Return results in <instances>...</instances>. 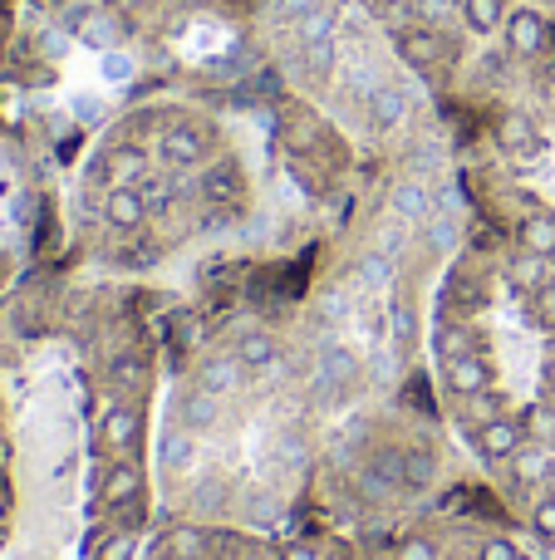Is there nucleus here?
<instances>
[{
    "mask_svg": "<svg viewBox=\"0 0 555 560\" xmlns=\"http://www.w3.org/2000/svg\"><path fill=\"white\" fill-rule=\"evenodd\" d=\"M526 443H531V438H526L521 418H487V423L477 428V452H482L487 462H511Z\"/></svg>",
    "mask_w": 555,
    "mask_h": 560,
    "instance_id": "f257e3e1",
    "label": "nucleus"
},
{
    "mask_svg": "<svg viewBox=\"0 0 555 560\" xmlns=\"http://www.w3.org/2000/svg\"><path fill=\"white\" fill-rule=\"evenodd\" d=\"M443 379L457 398H482V393H492V364H482L477 354H462V359L443 364Z\"/></svg>",
    "mask_w": 555,
    "mask_h": 560,
    "instance_id": "f03ea898",
    "label": "nucleus"
},
{
    "mask_svg": "<svg viewBox=\"0 0 555 560\" xmlns=\"http://www.w3.org/2000/svg\"><path fill=\"white\" fill-rule=\"evenodd\" d=\"M138 438H143V413H138L133 403H113L109 413L99 418V443H104V448H113V452L133 448Z\"/></svg>",
    "mask_w": 555,
    "mask_h": 560,
    "instance_id": "7ed1b4c3",
    "label": "nucleus"
},
{
    "mask_svg": "<svg viewBox=\"0 0 555 560\" xmlns=\"http://www.w3.org/2000/svg\"><path fill=\"white\" fill-rule=\"evenodd\" d=\"M501 35H506L511 55H536L546 45V20H541V10H511L506 25H501Z\"/></svg>",
    "mask_w": 555,
    "mask_h": 560,
    "instance_id": "20e7f679",
    "label": "nucleus"
},
{
    "mask_svg": "<svg viewBox=\"0 0 555 560\" xmlns=\"http://www.w3.org/2000/svg\"><path fill=\"white\" fill-rule=\"evenodd\" d=\"M104 222L118 226V231H138V226L148 222L143 192H133V187H109V197H104Z\"/></svg>",
    "mask_w": 555,
    "mask_h": 560,
    "instance_id": "39448f33",
    "label": "nucleus"
},
{
    "mask_svg": "<svg viewBox=\"0 0 555 560\" xmlns=\"http://www.w3.org/2000/svg\"><path fill=\"white\" fill-rule=\"evenodd\" d=\"M398 55L413 69H433L438 55H443V40H438L433 25H408V30H398Z\"/></svg>",
    "mask_w": 555,
    "mask_h": 560,
    "instance_id": "423d86ee",
    "label": "nucleus"
},
{
    "mask_svg": "<svg viewBox=\"0 0 555 560\" xmlns=\"http://www.w3.org/2000/svg\"><path fill=\"white\" fill-rule=\"evenodd\" d=\"M516 241H521V251H536V256H555V212L551 207H536V212H526L521 226H516Z\"/></svg>",
    "mask_w": 555,
    "mask_h": 560,
    "instance_id": "0eeeda50",
    "label": "nucleus"
},
{
    "mask_svg": "<svg viewBox=\"0 0 555 560\" xmlns=\"http://www.w3.org/2000/svg\"><path fill=\"white\" fill-rule=\"evenodd\" d=\"M158 148H163V158L172 168H197L202 153H207V138H202L197 128H167Z\"/></svg>",
    "mask_w": 555,
    "mask_h": 560,
    "instance_id": "6e6552de",
    "label": "nucleus"
},
{
    "mask_svg": "<svg viewBox=\"0 0 555 560\" xmlns=\"http://www.w3.org/2000/svg\"><path fill=\"white\" fill-rule=\"evenodd\" d=\"M143 497V467L138 462H113L109 472H104V502L109 506H123V502H138Z\"/></svg>",
    "mask_w": 555,
    "mask_h": 560,
    "instance_id": "1a4fd4ad",
    "label": "nucleus"
},
{
    "mask_svg": "<svg viewBox=\"0 0 555 560\" xmlns=\"http://www.w3.org/2000/svg\"><path fill=\"white\" fill-rule=\"evenodd\" d=\"M202 197L212 207H236L241 202V168L236 163H217V168L202 172Z\"/></svg>",
    "mask_w": 555,
    "mask_h": 560,
    "instance_id": "9d476101",
    "label": "nucleus"
},
{
    "mask_svg": "<svg viewBox=\"0 0 555 560\" xmlns=\"http://www.w3.org/2000/svg\"><path fill=\"white\" fill-rule=\"evenodd\" d=\"M457 15L472 35H497L506 25V0H457Z\"/></svg>",
    "mask_w": 555,
    "mask_h": 560,
    "instance_id": "9b49d317",
    "label": "nucleus"
},
{
    "mask_svg": "<svg viewBox=\"0 0 555 560\" xmlns=\"http://www.w3.org/2000/svg\"><path fill=\"white\" fill-rule=\"evenodd\" d=\"M501 143H506L511 158H536V153H541V133H536V123H531L526 113H511V118L501 123Z\"/></svg>",
    "mask_w": 555,
    "mask_h": 560,
    "instance_id": "f8f14e48",
    "label": "nucleus"
},
{
    "mask_svg": "<svg viewBox=\"0 0 555 560\" xmlns=\"http://www.w3.org/2000/svg\"><path fill=\"white\" fill-rule=\"evenodd\" d=\"M231 359H236L241 369H271V364H276V339L266 335V330H246V335L236 339Z\"/></svg>",
    "mask_w": 555,
    "mask_h": 560,
    "instance_id": "ddd939ff",
    "label": "nucleus"
},
{
    "mask_svg": "<svg viewBox=\"0 0 555 560\" xmlns=\"http://www.w3.org/2000/svg\"><path fill=\"white\" fill-rule=\"evenodd\" d=\"M241 374H246V369H241L236 359H212V364H202V369H197V389L226 398V393L241 389Z\"/></svg>",
    "mask_w": 555,
    "mask_h": 560,
    "instance_id": "4468645a",
    "label": "nucleus"
},
{
    "mask_svg": "<svg viewBox=\"0 0 555 560\" xmlns=\"http://www.w3.org/2000/svg\"><path fill=\"white\" fill-rule=\"evenodd\" d=\"M506 280H511L516 290L536 295V290L546 285V256H536V251H516V256L506 261Z\"/></svg>",
    "mask_w": 555,
    "mask_h": 560,
    "instance_id": "2eb2a0df",
    "label": "nucleus"
},
{
    "mask_svg": "<svg viewBox=\"0 0 555 560\" xmlns=\"http://www.w3.org/2000/svg\"><path fill=\"white\" fill-rule=\"evenodd\" d=\"M413 335H418V315H413L408 295H393V305H389V339H393V354H408V349H413Z\"/></svg>",
    "mask_w": 555,
    "mask_h": 560,
    "instance_id": "dca6fc26",
    "label": "nucleus"
},
{
    "mask_svg": "<svg viewBox=\"0 0 555 560\" xmlns=\"http://www.w3.org/2000/svg\"><path fill=\"white\" fill-rule=\"evenodd\" d=\"M389 202H393V212H398L403 222H423V217L433 212V197H428L418 182H393Z\"/></svg>",
    "mask_w": 555,
    "mask_h": 560,
    "instance_id": "f3484780",
    "label": "nucleus"
},
{
    "mask_svg": "<svg viewBox=\"0 0 555 560\" xmlns=\"http://www.w3.org/2000/svg\"><path fill=\"white\" fill-rule=\"evenodd\" d=\"M222 418V403H217V393H192L187 403H182V428H192V433H202V428H212Z\"/></svg>",
    "mask_w": 555,
    "mask_h": 560,
    "instance_id": "a211bd4d",
    "label": "nucleus"
},
{
    "mask_svg": "<svg viewBox=\"0 0 555 560\" xmlns=\"http://www.w3.org/2000/svg\"><path fill=\"white\" fill-rule=\"evenodd\" d=\"M148 172V158H143V148H133V143H123V148H113L109 153V177L113 187H128L133 177H143Z\"/></svg>",
    "mask_w": 555,
    "mask_h": 560,
    "instance_id": "6ab92c4d",
    "label": "nucleus"
},
{
    "mask_svg": "<svg viewBox=\"0 0 555 560\" xmlns=\"http://www.w3.org/2000/svg\"><path fill=\"white\" fill-rule=\"evenodd\" d=\"M354 285H374V290L393 285V261L384 251H364V256L354 261Z\"/></svg>",
    "mask_w": 555,
    "mask_h": 560,
    "instance_id": "aec40b11",
    "label": "nucleus"
},
{
    "mask_svg": "<svg viewBox=\"0 0 555 560\" xmlns=\"http://www.w3.org/2000/svg\"><path fill=\"white\" fill-rule=\"evenodd\" d=\"M403 113H408V99H403V89H374V99H369V118H374L379 128H393V123H403Z\"/></svg>",
    "mask_w": 555,
    "mask_h": 560,
    "instance_id": "412c9836",
    "label": "nucleus"
},
{
    "mask_svg": "<svg viewBox=\"0 0 555 560\" xmlns=\"http://www.w3.org/2000/svg\"><path fill=\"white\" fill-rule=\"evenodd\" d=\"M521 428H526L531 443H555V408L551 403H531L521 413Z\"/></svg>",
    "mask_w": 555,
    "mask_h": 560,
    "instance_id": "4be33fe9",
    "label": "nucleus"
},
{
    "mask_svg": "<svg viewBox=\"0 0 555 560\" xmlns=\"http://www.w3.org/2000/svg\"><path fill=\"white\" fill-rule=\"evenodd\" d=\"M462 354H472V335L462 330V325H443L438 335H433V359H462Z\"/></svg>",
    "mask_w": 555,
    "mask_h": 560,
    "instance_id": "5701e85b",
    "label": "nucleus"
},
{
    "mask_svg": "<svg viewBox=\"0 0 555 560\" xmlns=\"http://www.w3.org/2000/svg\"><path fill=\"white\" fill-rule=\"evenodd\" d=\"M202 546H207V536H202L197 526H177V531L167 536V551H172V560H197V556H202Z\"/></svg>",
    "mask_w": 555,
    "mask_h": 560,
    "instance_id": "b1692460",
    "label": "nucleus"
},
{
    "mask_svg": "<svg viewBox=\"0 0 555 560\" xmlns=\"http://www.w3.org/2000/svg\"><path fill=\"white\" fill-rule=\"evenodd\" d=\"M197 448V438H192V428H172L163 438V467H187V457Z\"/></svg>",
    "mask_w": 555,
    "mask_h": 560,
    "instance_id": "393cba45",
    "label": "nucleus"
},
{
    "mask_svg": "<svg viewBox=\"0 0 555 560\" xmlns=\"http://www.w3.org/2000/svg\"><path fill=\"white\" fill-rule=\"evenodd\" d=\"M133 551H138V536L123 526V531H113V536H104V541H99L94 560H133Z\"/></svg>",
    "mask_w": 555,
    "mask_h": 560,
    "instance_id": "a878e982",
    "label": "nucleus"
},
{
    "mask_svg": "<svg viewBox=\"0 0 555 560\" xmlns=\"http://www.w3.org/2000/svg\"><path fill=\"white\" fill-rule=\"evenodd\" d=\"M452 10H457V0H413V15L423 25H443V20H452Z\"/></svg>",
    "mask_w": 555,
    "mask_h": 560,
    "instance_id": "bb28decb",
    "label": "nucleus"
},
{
    "mask_svg": "<svg viewBox=\"0 0 555 560\" xmlns=\"http://www.w3.org/2000/svg\"><path fill=\"white\" fill-rule=\"evenodd\" d=\"M531 526H536V536L555 541V497H541V502H536V511H531Z\"/></svg>",
    "mask_w": 555,
    "mask_h": 560,
    "instance_id": "cd10ccee",
    "label": "nucleus"
},
{
    "mask_svg": "<svg viewBox=\"0 0 555 560\" xmlns=\"http://www.w3.org/2000/svg\"><path fill=\"white\" fill-rule=\"evenodd\" d=\"M393 560H438V546L423 541V536H408V541L393 551Z\"/></svg>",
    "mask_w": 555,
    "mask_h": 560,
    "instance_id": "c85d7f7f",
    "label": "nucleus"
},
{
    "mask_svg": "<svg viewBox=\"0 0 555 560\" xmlns=\"http://www.w3.org/2000/svg\"><path fill=\"white\" fill-rule=\"evenodd\" d=\"M403 467H408V482H418V487L433 482V457H428V452H408Z\"/></svg>",
    "mask_w": 555,
    "mask_h": 560,
    "instance_id": "c756f323",
    "label": "nucleus"
},
{
    "mask_svg": "<svg viewBox=\"0 0 555 560\" xmlns=\"http://www.w3.org/2000/svg\"><path fill=\"white\" fill-rule=\"evenodd\" d=\"M477 560H521V551H516L511 541H482Z\"/></svg>",
    "mask_w": 555,
    "mask_h": 560,
    "instance_id": "7c9ffc66",
    "label": "nucleus"
},
{
    "mask_svg": "<svg viewBox=\"0 0 555 560\" xmlns=\"http://www.w3.org/2000/svg\"><path fill=\"white\" fill-rule=\"evenodd\" d=\"M536 315H541L546 325H555V280H546V285L536 290Z\"/></svg>",
    "mask_w": 555,
    "mask_h": 560,
    "instance_id": "2f4dec72",
    "label": "nucleus"
},
{
    "mask_svg": "<svg viewBox=\"0 0 555 560\" xmlns=\"http://www.w3.org/2000/svg\"><path fill=\"white\" fill-rule=\"evenodd\" d=\"M428 236H433L438 246H452V241H457V226H452V222H433V226H428Z\"/></svg>",
    "mask_w": 555,
    "mask_h": 560,
    "instance_id": "473e14b6",
    "label": "nucleus"
},
{
    "mask_svg": "<svg viewBox=\"0 0 555 560\" xmlns=\"http://www.w3.org/2000/svg\"><path fill=\"white\" fill-rule=\"evenodd\" d=\"M320 315L325 320H344V300L339 295H320Z\"/></svg>",
    "mask_w": 555,
    "mask_h": 560,
    "instance_id": "72a5a7b5",
    "label": "nucleus"
},
{
    "mask_svg": "<svg viewBox=\"0 0 555 560\" xmlns=\"http://www.w3.org/2000/svg\"><path fill=\"white\" fill-rule=\"evenodd\" d=\"M280 560H320V556H315L310 546H285V551H280Z\"/></svg>",
    "mask_w": 555,
    "mask_h": 560,
    "instance_id": "f704fd0d",
    "label": "nucleus"
},
{
    "mask_svg": "<svg viewBox=\"0 0 555 560\" xmlns=\"http://www.w3.org/2000/svg\"><path fill=\"white\" fill-rule=\"evenodd\" d=\"M546 379H551V389H555V359H551V369H546Z\"/></svg>",
    "mask_w": 555,
    "mask_h": 560,
    "instance_id": "c9c22d12",
    "label": "nucleus"
},
{
    "mask_svg": "<svg viewBox=\"0 0 555 560\" xmlns=\"http://www.w3.org/2000/svg\"><path fill=\"white\" fill-rule=\"evenodd\" d=\"M521 560H526V556H521Z\"/></svg>",
    "mask_w": 555,
    "mask_h": 560,
    "instance_id": "e433bc0d",
    "label": "nucleus"
}]
</instances>
